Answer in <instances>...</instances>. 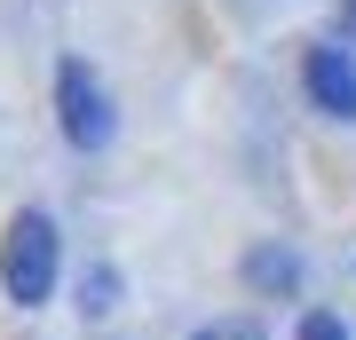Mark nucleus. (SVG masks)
Instances as JSON below:
<instances>
[{"label": "nucleus", "instance_id": "1", "mask_svg": "<svg viewBox=\"0 0 356 340\" xmlns=\"http://www.w3.org/2000/svg\"><path fill=\"white\" fill-rule=\"evenodd\" d=\"M0 285H8V301L16 309H40L56 293V222L40 214H16L8 222V238H0Z\"/></svg>", "mask_w": 356, "mask_h": 340}, {"label": "nucleus", "instance_id": "2", "mask_svg": "<svg viewBox=\"0 0 356 340\" xmlns=\"http://www.w3.org/2000/svg\"><path fill=\"white\" fill-rule=\"evenodd\" d=\"M56 119H64L72 151H103V143H111V95H103V79L79 56L56 72Z\"/></svg>", "mask_w": 356, "mask_h": 340}, {"label": "nucleus", "instance_id": "3", "mask_svg": "<svg viewBox=\"0 0 356 340\" xmlns=\"http://www.w3.org/2000/svg\"><path fill=\"white\" fill-rule=\"evenodd\" d=\"M301 88H309L317 111L356 119V63H348L341 48H309V56H301Z\"/></svg>", "mask_w": 356, "mask_h": 340}, {"label": "nucleus", "instance_id": "4", "mask_svg": "<svg viewBox=\"0 0 356 340\" xmlns=\"http://www.w3.org/2000/svg\"><path fill=\"white\" fill-rule=\"evenodd\" d=\"M245 285H261V293H293V285H301V261H293L285 245H261L254 261H245Z\"/></svg>", "mask_w": 356, "mask_h": 340}, {"label": "nucleus", "instance_id": "5", "mask_svg": "<svg viewBox=\"0 0 356 340\" xmlns=\"http://www.w3.org/2000/svg\"><path fill=\"white\" fill-rule=\"evenodd\" d=\"M301 340H348V325H341V316H325V309H317V316H301Z\"/></svg>", "mask_w": 356, "mask_h": 340}, {"label": "nucleus", "instance_id": "6", "mask_svg": "<svg viewBox=\"0 0 356 340\" xmlns=\"http://www.w3.org/2000/svg\"><path fill=\"white\" fill-rule=\"evenodd\" d=\"M191 340H261L254 325H206V332H191Z\"/></svg>", "mask_w": 356, "mask_h": 340}, {"label": "nucleus", "instance_id": "7", "mask_svg": "<svg viewBox=\"0 0 356 340\" xmlns=\"http://www.w3.org/2000/svg\"><path fill=\"white\" fill-rule=\"evenodd\" d=\"M341 32H348V40H356V0H341Z\"/></svg>", "mask_w": 356, "mask_h": 340}]
</instances>
